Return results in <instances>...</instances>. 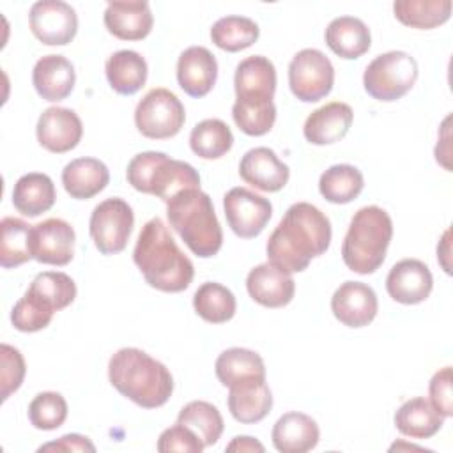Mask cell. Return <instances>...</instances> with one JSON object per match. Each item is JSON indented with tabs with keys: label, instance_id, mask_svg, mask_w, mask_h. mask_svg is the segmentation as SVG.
I'll return each mask as SVG.
<instances>
[{
	"label": "cell",
	"instance_id": "1",
	"mask_svg": "<svg viewBox=\"0 0 453 453\" xmlns=\"http://www.w3.org/2000/svg\"><path fill=\"white\" fill-rule=\"evenodd\" d=\"M331 244L329 218L308 202L287 209L265 244L267 262L292 274L304 271L311 258L320 257Z\"/></svg>",
	"mask_w": 453,
	"mask_h": 453
},
{
	"label": "cell",
	"instance_id": "2",
	"mask_svg": "<svg viewBox=\"0 0 453 453\" xmlns=\"http://www.w3.org/2000/svg\"><path fill=\"white\" fill-rule=\"evenodd\" d=\"M133 260L145 281L161 292H182L195 276L193 262L177 246L168 226L157 216L142 226Z\"/></svg>",
	"mask_w": 453,
	"mask_h": 453
},
{
	"label": "cell",
	"instance_id": "3",
	"mask_svg": "<svg viewBox=\"0 0 453 453\" xmlns=\"http://www.w3.org/2000/svg\"><path fill=\"white\" fill-rule=\"evenodd\" d=\"M234 88L232 117L235 126L248 136L269 133L276 120V106L273 103L276 92L274 64L262 55L241 60L235 67Z\"/></svg>",
	"mask_w": 453,
	"mask_h": 453
},
{
	"label": "cell",
	"instance_id": "4",
	"mask_svg": "<svg viewBox=\"0 0 453 453\" xmlns=\"http://www.w3.org/2000/svg\"><path fill=\"white\" fill-rule=\"evenodd\" d=\"M108 379L122 396L143 409L165 405L173 393L170 370L136 347H124L110 357Z\"/></svg>",
	"mask_w": 453,
	"mask_h": 453
},
{
	"label": "cell",
	"instance_id": "5",
	"mask_svg": "<svg viewBox=\"0 0 453 453\" xmlns=\"http://www.w3.org/2000/svg\"><path fill=\"white\" fill-rule=\"evenodd\" d=\"M166 216L170 226L196 257L209 258L221 250V225L211 196L200 188L186 189L166 202Z\"/></svg>",
	"mask_w": 453,
	"mask_h": 453
},
{
	"label": "cell",
	"instance_id": "6",
	"mask_svg": "<svg viewBox=\"0 0 453 453\" xmlns=\"http://www.w3.org/2000/svg\"><path fill=\"white\" fill-rule=\"evenodd\" d=\"M393 237L389 214L377 205L361 207L350 219L342 244L345 265L357 274L375 273L384 258Z\"/></svg>",
	"mask_w": 453,
	"mask_h": 453
},
{
	"label": "cell",
	"instance_id": "7",
	"mask_svg": "<svg viewBox=\"0 0 453 453\" xmlns=\"http://www.w3.org/2000/svg\"><path fill=\"white\" fill-rule=\"evenodd\" d=\"M126 177L136 191L163 202H170L186 189L200 188V175L189 163L156 150L136 154L127 165Z\"/></svg>",
	"mask_w": 453,
	"mask_h": 453
},
{
	"label": "cell",
	"instance_id": "8",
	"mask_svg": "<svg viewBox=\"0 0 453 453\" xmlns=\"http://www.w3.org/2000/svg\"><path fill=\"white\" fill-rule=\"evenodd\" d=\"M418 80V62L407 51L377 55L365 69L363 85L368 96L391 103L403 97Z\"/></svg>",
	"mask_w": 453,
	"mask_h": 453
},
{
	"label": "cell",
	"instance_id": "9",
	"mask_svg": "<svg viewBox=\"0 0 453 453\" xmlns=\"http://www.w3.org/2000/svg\"><path fill=\"white\" fill-rule=\"evenodd\" d=\"M186 120L184 104L168 88H150L136 104V129L150 140H165L175 136Z\"/></svg>",
	"mask_w": 453,
	"mask_h": 453
},
{
	"label": "cell",
	"instance_id": "10",
	"mask_svg": "<svg viewBox=\"0 0 453 453\" xmlns=\"http://www.w3.org/2000/svg\"><path fill=\"white\" fill-rule=\"evenodd\" d=\"M134 214L131 205L122 198H106L94 207L88 221L94 246L103 255L120 253L133 232Z\"/></svg>",
	"mask_w": 453,
	"mask_h": 453
},
{
	"label": "cell",
	"instance_id": "11",
	"mask_svg": "<svg viewBox=\"0 0 453 453\" xmlns=\"http://www.w3.org/2000/svg\"><path fill=\"white\" fill-rule=\"evenodd\" d=\"M333 83L334 67L320 50L304 48L292 57L288 64V85L299 101H320L331 92Z\"/></svg>",
	"mask_w": 453,
	"mask_h": 453
},
{
	"label": "cell",
	"instance_id": "12",
	"mask_svg": "<svg viewBox=\"0 0 453 453\" xmlns=\"http://www.w3.org/2000/svg\"><path fill=\"white\" fill-rule=\"evenodd\" d=\"M223 209L228 226L242 239H253L262 234L273 216V205L267 198L241 186L225 193Z\"/></svg>",
	"mask_w": 453,
	"mask_h": 453
},
{
	"label": "cell",
	"instance_id": "13",
	"mask_svg": "<svg viewBox=\"0 0 453 453\" xmlns=\"http://www.w3.org/2000/svg\"><path fill=\"white\" fill-rule=\"evenodd\" d=\"M32 34L48 46H65L78 32L76 11L62 0H39L30 7Z\"/></svg>",
	"mask_w": 453,
	"mask_h": 453
},
{
	"label": "cell",
	"instance_id": "14",
	"mask_svg": "<svg viewBox=\"0 0 453 453\" xmlns=\"http://www.w3.org/2000/svg\"><path fill=\"white\" fill-rule=\"evenodd\" d=\"M35 134L37 142L46 150L64 154L80 143L83 136V124L71 108L50 106L41 113L35 126Z\"/></svg>",
	"mask_w": 453,
	"mask_h": 453
},
{
	"label": "cell",
	"instance_id": "15",
	"mask_svg": "<svg viewBox=\"0 0 453 453\" xmlns=\"http://www.w3.org/2000/svg\"><path fill=\"white\" fill-rule=\"evenodd\" d=\"M74 228L60 219L48 218L32 228V255L41 264L67 265L74 255Z\"/></svg>",
	"mask_w": 453,
	"mask_h": 453
},
{
	"label": "cell",
	"instance_id": "16",
	"mask_svg": "<svg viewBox=\"0 0 453 453\" xmlns=\"http://www.w3.org/2000/svg\"><path fill=\"white\" fill-rule=\"evenodd\" d=\"M379 310L377 294L363 281L342 283L331 297V311L347 327L368 326Z\"/></svg>",
	"mask_w": 453,
	"mask_h": 453
},
{
	"label": "cell",
	"instance_id": "17",
	"mask_svg": "<svg viewBox=\"0 0 453 453\" xmlns=\"http://www.w3.org/2000/svg\"><path fill=\"white\" fill-rule=\"evenodd\" d=\"M432 287V273L428 265L418 258H403L396 262L386 278L389 297L402 304L423 303L430 296Z\"/></svg>",
	"mask_w": 453,
	"mask_h": 453
},
{
	"label": "cell",
	"instance_id": "18",
	"mask_svg": "<svg viewBox=\"0 0 453 453\" xmlns=\"http://www.w3.org/2000/svg\"><path fill=\"white\" fill-rule=\"evenodd\" d=\"M239 175L246 184H251L260 191L276 193L288 182L290 170L273 149L255 147L242 156Z\"/></svg>",
	"mask_w": 453,
	"mask_h": 453
},
{
	"label": "cell",
	"instance_id": "19",
	"mask_svg": "<svg viewBox=\"0 0 453 453\" xmlns=\"http://www.w3.org/2000/svg\"><path fill=\"white\" fill-rule=\"evenodd\" d=\"M246 288L255 303L265 308H281L294 299L296 281L292 274L265 262L248 273Z\"/></svg>",
	"mask_w": 453,
	"mask_h": 453
},
{
	"label": "cell",
	"instance_id": "20",
	"mask_svg": "<svg viewBox=\"0 0 453 453\" xmlns=\"http://www.w3.org/2000/svg\"><path fill=\"white\" fill-rule=\"evenodd\" d=\"M273 409V395L265 377H251L228 386V411L239 423L262 421Z\"/></svg>",
	"mask_w": 453,
	"mask_h": 453
},
{
	"label": "cell",
	"instance_id": "21",
	"mask_svg": "<svg viewBox=\"0 0 453 453\" xmlns=\"http://www.w3.org/2000/svg\"><path fill=\"white\" fill-rule=\"evenodd\" d=\"M218 78L216 57L203 46L186 48L177 60L179 87L191 97L207 96Z\"/></svg>",
	"mask_w": 453,
	"mask_h": 453
},
{
	"label": "cell",
	"instance_id": "22",
	"mask_svg": "<svg viewBox=\"0 0 453 453\" xmlns=\"http://www.w3.org/2000/svg\"><path fill=\"white\" fill-rule=\"evenodd\" d=\"M154 18L145 0L108 2L104 11L106 30L122 41H140L152 30Z\"/></svg>",
	"mask_w": 453,
	"mask_h": 453
},
{
	"label": "cell",
	"instance_id": "23",
	"mask_svg": "<svg viewBox=\"0 0 453 453\" xmlns=\"http://www.w3.org/2000/svg\"><path fill=\"white\" fill-rule=\"evenodd\" d=\"M352 119L354 111L347 103L333 101L308 115L303 126V134L313 145L336 143L349 133Z\"/></svg>",
	"mask_w": 453,
	"mask_h": 453
},
{
	"label": "cell",
	"instance_id": "24",
	"mask_svg": "<svg viewBox=\"0 0 453 453\" xmlns=\"http://www.w3.org/2000/svg\"><path fill=\"white\" fill-rule=\"evenodd\" d=\"M74 81V67L64 55H44L35 62L32 71L35 92L50 103L65 99L73 92Z\"/></svg>",
	"mask_w": 453,
	"mask_h": 453
},
{
	"label": "cell",
	"instance_id": "25",
	"mask_svg": "<svg viewBox=\"0 0 453 453\" xmlns=\"http://www.w3.org/2000/svg\"><path fill=\"white\" fill-rule=\"evenodd\" d=\"M271 439L281 453H306L319 444L320 430L311 416L292 411L278 418Z\"/></svg>",
	"mask_w": 453,
	"mask_h": 453
},
{
	"label": "cell",
	"instance_id": "26",
	"mask_svg": "<svg viewBox=\"0 0 453 453\" xmlns=\"http://www.w3.org/2000/svg\"><path fill=\"white\" fill-rule=\"evenodd\" d=\"M110 182L108 166L96 157H78L62 170V184L76 200H88L101 193Z\"/></svg>",
	"mask_w": 453,
	"mask_h": 453
},
{
	"label": "cell",
	"instance_id": "27",
	"mask_svg": "<svg viewBox=\"0 0 453 453\" xmlns=\"http://www.w3.org/2000/svg\"><path fill=\"white\" fill-rule=\"evenodd\" d=\"M326 42L340 58H359L370 50L372 35L366 23L354 16L334 18L326 28Z\"/></svg>",
	"mask_w": 453,
	"mask_h": 453
},
{
	"label": "cell",
	"instance_id": "28",
	"mask_svg": "<svg viewBox=\"0 0 453 453\" xmlns=\"http://www.w3.org/2000/svg\"><path fill=\"white\" fill-rule=\"evenodd\" d=\"M55 184L46 173L30 172L21 175L12 189V203L18 212L28 218L50 211L55 203Z\"/></svg>",
	"mask_w": 453,
	"mask_h": 453
},
{
	"label": "cell",
	"instance_id": "29",
	"mask_svg": "<svg viewBox=\"0 0 453 453\" xmlns=\"http://www.w3.org/2000/svg\"><path fill=\"white\" fill-rule=\"evenodd\" d=\"M110 87L122 96L136 94L147 81V62L133 50H119L111 53L104 64Z\"/></svg>",
	"mask_w": 453,
	"mask_h": 453
},
{
	"label": "cell",
	"instance_id": "30",
	"mask_svg": "<svg viewBox=\"0 0 453 453\" xmlns=\"http://www.w3.org/2000/svg\"><path fill=\"white\" fill-rule=\"evenodd\" d=\"M444 418L423 396L403 402L395 412V426L402 435L430 439L442 428Z\"/></svg>",
	"mask_w": 453,
	"mask_h": 453
},
{
	"label": "cell",
	"instance_id": "31",
	"mask_svg": "<svg viewBox=\"0 0 453 453\" xmlns=\"http://www.w3.org/2000/svg\"><path fill=\"white\" fill-rule=\"evenodd\" d=\"M214 372L225 388L244 379L265 377V366L260 354L242 347L223 350L214 363Z\"/></svg>",
	"mask_w": 453,
	"mask_h": 453
},
{
	"label": "cell",
	"instance_id": "32",
	"mask_svg": "<svg viewBox=\"0 0 453 453\" xmlns=\"http://www.w3.org/2000/svg\"><path fill=\"white\" fill-rule=\"evenodd\" d=\"M393 12L400 23L411 28L428 30L446 23L451 16L449 0H396Z\"/></svg>",
	"mask_w": 453,
	"mask_h": 453
},
{
	"label": "cell",
	"instance_id": "33",
	"mask_svg": "<svg viewBox=\"0 0 453 453\" xmlns=\"http://www.w3.org/2000/svg\"><path fill=\"white\" fill-rule=\"evenodd\" d=\"M2 241H0V264L4 269L18 267L30 258L32 255V228L27 221L19 218L7 216L0 223Z\"/></svg>",
	"mask_w": 453,
	"mask_h": 453
},
{
	"label": "cell",
	"instance_id": "34",
	"mask_svg": "<svg viewBox=\"0 0 453 453\" xmlns=\"http://www.w3.org/2000/svg\"><path fill=\"white\" fill-rule=\"evenodd\" d=\"M193 308L205 322L223 324L235 315L237 303L230 288L216 281H205L193 296Z\"/></svg>",
	"mask_w": 453,
	"mask_h": 453
},
{
	"label": "cell",
	"instance_id": "35",
	"mask_svg": "<svg viewBox=\"0 0 453 453\" xmlns=\"http://www.w3.org/2000/svg\"><path fill=\"white\" fill-rule=\"evenodd\" d=\"M365 180L352 165H333L319 179L320 195L331 203H349L359 196Z\"/></svg>",
	"mask_w": 453,
	"mask_h": 453
},
{
	"label": "cell",
	"instance_id": "36",
	"mask_svg": "<svg viewBox=\"0 0 453 453\" xmlns=\"http://www.w3.org/2000/svg\"><path fill=\"white\" fill-rule=\"evenodd\" d=\"M177 423L195 432L203 446L216 444L225 428L218 407L203 400H193L186 403L177 416Z\"/></svg>",
	"mask_w": 453,
	"mask_h": 453
},
{
	"label": "cell",
	"instance_id": "37",
	"mask_svg": "<svg viewBox=\"0 0 453 453\" xmlns=\"http://www.w3.org/2000/svg\"><path fill=\"white\" fill-rule=\"evenodd\" d=\"M234 145L230 127L219 119H205L198 122L189 134L191 150L202 159H219Z\"/></svg>",
	"mask_w": 453,
	"mask_h": 453
},
{
	"label": "cell",
	"instance_id": "38",
	"mask_svg": "<svg viewBox=\"0 0 453 453\" xmlns=\"http://www.w3.org/2000/svg\"><path fill=\"white\" fill-rule=\"evenodd\" d=\"M260 35L258 25L246 16L219 18L211 28L212 42L225 51L235 53L250 48Z\"/></svg>",
	"mask_w": 453,
	"mask_h": 453
},
{
	"label": "cell",
	"instance_id": "39",
	"mask_svg": "<svg viewBox=\"0 0 453 453\" xmlns=\"http://www.w3.org/2000/svg\"><path fill=\"white\" fill-rule=\"evenodd\" d=\"M55 311L50 303L27 288L25 296L11 310V322L21 333H35L51 322Z\"/></svg>",
	"mask_w": 453,
	"mask_h": 453
},
{
	"label": "cell",
	"instance_id": "40",
	"mask_svg": "<svg viewBox=\"0 0 453 453\" xmlns=\"http://www.w3.org/2000/svg\"><path fill=\"white\" fill-rule=\"evenodd\" d=\"M28 290L42 297L46 303H50L57 311L69 306L76 297V283L73 278L60 271H44L39 273Z\"/></svg>",
	"mask_w": 453,
	"mask_h": 453
},
{
	"label": "cell",
	"instance_id": "41",
	"mask_svg": "<svg viewBox=\"0 0 453 453\" xmlns=\"http://www.w3.org/2000/svg\"><path fill=\"white\" fill-rule=\"evenodd\" d=\"M67 418V402L60 393L42 391L28 403V419L37 430H55Z\"/></svg>",
	"mask_w": 453,
	"mask_h": 453
},
{
	"label": "cell",
	"instance_id": "42",
	"mask_svg": "<svg viewBox=\"0 0 453 453\" xmlns=\"http://www.w3.org/2000/svg\"><path fill=\"white\" fill-rule=\"evenodd\" d=\"M0 357H2L0 396H2V402H5L23 384L27 366L21 352L16 347H11L7 343L0 345Z\"/></svg>",
	"mask_w": 453,
	"mask_h": 453
},
{
	"label": "cell",
	"instance_id": "43",
	"mask_svg": "<svg viewBox=\"0 0 453 453\" xmlns=\"http://www.w3.org/2000/svg\"><path fill=\"white\" fill-rule=\"evenodd\" d=\"M203 448L205 446L196 437V434L179 423L163 430L157 439V451H161V453H170V451L200 453Z\"/></svg>",
	"mask_w": 453,
	"mask_h": 453
},
{
	"label": "cell",
	"instance_id": "44",
	"mask_svg": "<svg viewBox=\"0 0 453 453\" xmlns=\"http://www.w3.org/2000/svg\"><path fill=\"white\" fill-rule=\"evenodd\" d=\"M430 403L442 416L449 418L453 414V395H451V366H444L434 373L430 386Z\"/></svg>",
	"mask_w": 453,
	"mask_h": 453
},
{
	"label": "cell",
	"instance_id": "45",
	"mask_svg": "<svg viewBox=\"0 0 453 453\" xmlns=\"http://www.w3.org/2000/svg\"><path fill=\"white\" fill-rule=\"evenodd\" d=\"M39 451H96V446L90 442L88 437L80 435V434H65L58 437L53 442L42 444Z\"/></svg>",
	"mask_w": 453,
	"mask_h": 453
},
{
	"label": "cell",
	"instance_id": "46",
	"mask_svg": "<svg viewBox=\"0 0 453 453\" xmlns=\"http://www.w3.org/2000/svg\"><path fill=\"white\" fill-rule=\"evenodd\" d=\"M226 451H260L264 453L265 448L262 442L250 435H237L232 439L230 444H226Z\"/></svg>",
	"mask_w": 453,
	"mask_h": 453
}]
</instances>
